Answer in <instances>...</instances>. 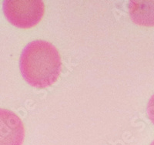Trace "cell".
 I'll use <instances>...</instances> for the list:
<instances>
[{"instance_id": "1", "label": "cell", "mask_w": 154, "mask_h": 145, "mask_svg": "<svg viewBox=\"0 0 154 145\" xmlns=\"http://www.w3.org/2000/svg\"><path fill=\"white\" fill-rule=\"evenodd\" d=\"M20 70L29 84L44 89L55 84L62 70V59L54 46L43 40L30 43L22 53Z\"/></svg>"}, {"instance_id": "2", "label": "cell", "mask_w": 154, "mask_h": 145, "mask_svg": "<svg viewBox=\"0 0 154 145\" xmlns=\"http://www.w3.org/2000/svg\"><path fill=\"white\" fill-rule=\"evenodd\" d=\"M3 11L11 24L26 30L40 23L45 5L40 0H8L4 2Z\"/></svg>"}, {"instance_id": "3", "label": "cell", "mask_w": 154, "mask_h": 145, "mask_svg": "<svg viewBox=\"0 0 154 145\" xmlns=\"http://www.w3.org/2000/svg\"><path fill=\"white\" fill-rule=\"evenodd\" d=\"M25 127L14 112L0 109V145H23Z\"/></svg>"}, {"instance_id": "4", "label": "cell", "mask_w": 154, "mask_h": 145, "mask_svg": "<svg viewBox=\"0 0 154 145\" xmlns=\"http://www.w3.org/2000/svg\"><path fill=\"white\" fill-rule=\"evenodd\" d=\"M129 13L132 21L137 25L154 26V1H131Z\"/></svg>"}, {"instance_id": "5", "label": "cell", "mask_w": 154, "mask_h": 145, "mask_svg": "<svg viewBox=\"0 0 154 145\" xmlns=\"http://www.w3.org/2000/svg\"><path fill=\"white\" fill-rule=\"evenodd\" d=\"M147 115L154 124V94L151 96L147 105Z\"/></svg>"}, {"instance_id": "6", "label": "cell", "mask_w": 154, "mask_h": 145, "mask_svg": "<svg viewBox=\"0 0 154 145\" xmlns=\"http://www.w3.org/2000/svg\"><path fill=\"white\" fill-rule=\"evenodd\" d=\"M150 145H154V140H153V141H152V143H151V144Z\"/></svg>"}]
</instances>
